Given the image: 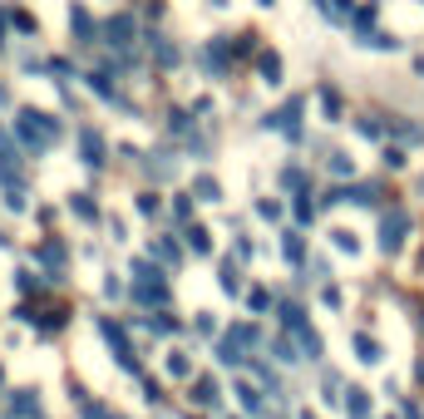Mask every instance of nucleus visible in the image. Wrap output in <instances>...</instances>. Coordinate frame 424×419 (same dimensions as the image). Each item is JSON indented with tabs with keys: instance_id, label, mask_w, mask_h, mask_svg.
<instances>
[{
	"instance_id": "obj_3",
	"label": "nucleus",
	"mask_w": 424,
	"mask_h": 419,
	"mask_svg": "<svg viewBox=\"0 0 424 419\" xmlns=\"http://www.w3.org/2000/svg\"><path fill=\"white\" fill-rule=\"evenodd\" d=\"M104 336H109V345H114V350H119V360H124V365H133V350H129V345H124V331H119V326H114V321H104Z\"/></svg>"
},
{
	"instance_id": "obj_5",
	"label": "nucleus",
	"mask_w": 424,
	"mask_h": 419,
	"mask_svg": "<svg viewBox=\"0 0 424 419\" xmlns=\"http://www.w3.org/2000/svg\"><path fill=\"white\" fill-rule=\"evenodd\" d=\"M99 153H104V143L94 133H84V163H99Z\"/></svg>"
},
{
	"instance_id": "obj_8",
	"label": "nucleus",
	"mask_w": 424,
	"mask_h": 419,
	"mask_svg": "<svg viewBox=\"0 0 424 419\" xmlns=\"http://www.w3.org/2000/svg\"><path fill=\"white\" fill-rule=\"evenodd\" d=\"M197 400H202V404H212V400H218V385L202 380V385H197Z\"/></svg>"
},
{
	"instance_id": "obj_9",
	"label": "nucleus",
	"mask_w": 424,
	"mask_h": 419,
	"mask_svg": "<svg viewBox=\"0 0 424 419\" xmlns=\"http://www.w3.org/2000/svg\"><path fill=\"white\" fill-rule=\"evenodd\" d=\"M84 419H109V414H104V409H89V414H84Z\"/></svg>"
},
{
	"instance_id": "obj_6",
	"label": "nucleus",
	"mask_w": 424,
	"mask_h": 419,
	"mask_svg": "<svg viewBox=\"0 0 424 419\" xmlns=\"http://www.w3.org/2000/svg\"><path fill=\"white\" fill-rule=\"evenodd\" d=\"M355 350H360V360H380V345H375V340H365V336L355 340Z\"/></svg>"
},
{
	"instance_id": "obj_4",
	"label": "nucleus",
	"mask_w": 424,
	"mask_h": 419,
	"mask_svg": "<svg viewBox=\"0 0 424 419\" xmlns=\"http://www.w3.org/2000/svg\"><path fill=\"white\" fill-rule=\"evenodd\" d=\"M10 419H40V404H35V395H15V404H10Z\"/></svg>"
},
{
	"instance_id": "obj_1",
	"label": "nucleus",
	"mask_w": 424,
	"mask_h": 419,
	"mask_svg": "<svg viewBox=\"0 0 424 419\" xmlns=\"http://www.w3.org/2000/svg\"><path fill=\"white\" fill-rule=\"evenodd\" d=\"M15 129H20V138H25L30 148H49V143L60 138V124L44 119V114H35V109H25V114L15 119Z\"/></svg>"
},
{
	"instance_id": "obj_7",
	"label": "nucleus",
	"mask_w": 424,
	"mask_h": 419,
	"mask_svg": "<svg viewBox=\"0 0 424 419\" xmlns=\"http://www.w3.org/2000/svg\"><path fill=\"white\" fill-rule=\"evenodd\" d=\"M237 395H242V404H247V409H252V414H256V409H261V395H256V390H252V385H242V390H237Z\"/></svg>"
},
{
	"instance_id": "obj_2",
	"label": "nucleus",
	"mask_w": 424,
	"mask_h": 419,
	"mask_svg": "<svg viewBox=\"0 0 424 419\" xmlns=\"http://www.w3.org/2000/svg\"><path fill=\"white\" fill-rule=\"evenodd\" d=\"M405 227H409V217H405V213H390V217H385V237H380V247L395 252V247L405 242Z\"/></svg>"
},
{
	"instance_id": "obj_10",
	"label": "nucleus",
	"mask_w": 424,
	"mask_h": 419,
	"mask_svg": "<svg viewBox=\"0 0 424 419\" xmlns=\"http://www.w3.org/2000/svg\"><path fill=\"white\" fill-rule=\"evenodd\" d=\"M301 419H316V414H301Z\"/></svg>"
}]
</instances>
